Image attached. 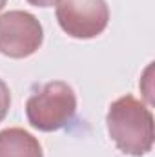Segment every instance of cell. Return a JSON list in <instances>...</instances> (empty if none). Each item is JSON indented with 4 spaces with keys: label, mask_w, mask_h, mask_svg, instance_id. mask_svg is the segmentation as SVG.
<instances>
[{
    "label": "cell",
    "mask_w": 155,
    "mask_h": 157,
    "mask_svg": "<svg viewBox=\"0 0 155 157\" xmlns=\"http://www.w3.org/2000/svg\"><path fill=\"white\" fill-rule=\"evenodd\" d=\"M44 40L42 24L28 11H7L0 17V53L9 59L33 55Z\"/></svg>",
    "instance_id": "obj_4"
},
{
    "label": "cell",
    "mask_w": 155,
    "mask_h": 157,
    "mask_svg": "<svg viewBox=\"0 0 155 157\" xmlns=\"http://www.w3.org/2000/svg\"><path fill=\"white\" fill-rule=\"evenodd\" d=\"M57 20L73 39H95L108 28L110 9L106 0H59Z\"/></svg>",
    "instance_id": "obj_3"
},
{
    "label": "cell",
    "mask_w": 155,
    "mask_h": 157,
    "mask_svg": "<svg viewBox=\"0 0 155 157\" xmlns=\"http://www.w3.org/2000/svg\"><path fill=\"white\" fill-rule=\"evenodd\" d=\"M6 2H7V0H0V11L4 9V6H6Z\"/></svg>",
    "instance_id": "obj_8"
},
{
    "label": "cell",
    "mask_w": 155,
    "mask_h": 157,
    "mask_svg": "<svg viewBox=\"0 0 155 157\" xmlns=\"http://www.w3.org/2000/svg\"><path fill=\"white\" fill-rule=\"evenodd\" d=\"M9 104H11V95H9V88L7 84L0 78V122L6 119L9 112Z\"/></svg>",
    "instance_id": "obj_6"
},
{
    "label": "cell",
    "mask_w": 155,
    "mask_h": 157,
    "mask_svg": "<svg viewBox=\"0 0 155 157\" xmlns=\"http://www.w3.org/2000/svg\"><path fill=\"white\" fill-rule=\"evenodd\" d=\"M106 126L110 137L120 152L133 157L152 152L153 113L133 95H124L112 102L106 115Z\"/></svg>",
    "instance_id": "obj_1"
},
{
    "label": "cell",
    "mask_w": 155,
    "mask_h": 157,
    "mask_svg": "<svg viewBox=\"0 0 155 157\" xmlns=\"http://www.w3.org/2000/svg\"><path fill=\"white\" fill-rule=\"evenodd\" d=\"M28 2L37 7H49V6H55L59 0H28Z\"/></svg>",
    "instance_id": "obj_7"
},
{
    "label": "cell",
    "mask_w": 155,
    "mask_h": 157,
    "mask_svg": "<svg viewBox=\"0 0 155 157\" xmlns=\"http://www.w3.org/2000/svg\"><path fill=\"white\" fill-rule=\"evenodd\" d=\"M0 157H44L40 143L22 128L0 132Z\"/></svg>",
    "instance_id": "obj_5"
},
{
    "label": "cell",
    "mask_w": 155,
    "mask_h": 157,
    "mask_svg": "<svg viewBox=\"0 0 155 157\" xmlns=\"http://www.w3.org/2000/svg\"><path fill=\"white\" fill-rule=\"evenodd\" d=\"M77 112V95L68 82L53 80L42 86L26 102L29 124L39 132H57L64 128Z\"/></svg>",
    "instance_id": "obj_2"
}]
</instances>
